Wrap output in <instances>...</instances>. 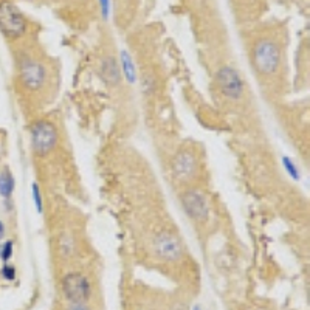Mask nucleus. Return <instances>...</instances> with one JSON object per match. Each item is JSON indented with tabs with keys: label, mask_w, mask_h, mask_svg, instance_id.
<instances>
[{
	"label": "nucleus",
	"mask_w": 310,
	"mask_h": 310,
	"mask_svg": "<svg viewBox=\"0 0 310 310\" xmlns=\"http://www.w3.org/2000/svg\"><path fill=\"white\" fill-rule=\"evenodd\" d=\"M0 31L10 39H17L25 34L27 20L13 2H0Z\"/></svg>",
	"instance_id": "1"
},
{
	"label": "nucleus",
	"mask_w": 310,
	"mask_h": 310,
	"mask_svg": "<svg viewBox=\"0 0 310 310\" xmlns=\"http://www.w3.org/2000/svg\"><path fill=\"white\" fill-rule=\"evenodd\" d=\"M253 65L261 75H273L279 67V50L272 41H259L253 49Z\"/></svg>",
	"instance_id": "2"
},
{
	"label": "nucleus",
	"mask_w": 310,
	"mask_h": 310,
	"mask_svg": "<svg viewBox=\"0 0 310 310\" xmlns=\"http://www.w3.org/2000/svg\"><path fill=\"white\" fill-rule=\"evenodd\" d=\"M31 143L36 155L44 157L54 149L58 143V131L50 121H37L31 126Z\"/></svg>",
	"instance_id": "3"
},
{
	"label": "nucleus",
	"mask_w": 310,
	"mask_h": 310,
	"mask_svg": "<svg viewBox=\"0 0 310 310\" xmlns=\"http://www.w3.org/2000/svg\"><path fill=\"white\" fill-rule=\"evenodd\" d=\"M62 290L70 303H85L92 295L90 282L81 273H70L64 277Z\"/></svg>",
	"instance_id": "4"
},
{
	"label": "nucleus",
	"mask_w": 310,
	"mask_h": 310,
	"mask_svg": "<svg viewBox=\"0 0 310 310\" xmlns=\"http://www.w3.org/2000/svg\"><path fill=\"white\" fill-rule=\"evenodd\" d=\"M217 84L220 87L222 93L229 99H239L244 93V81L237 70L233 67H222L217 75Z\"/></svg>",
	"instance_id": "5"
},
{
	"label": "nucleus",
	"mask_w": 310,
	"mask_h": 310,
	"mask_svg": "<svg viewBox=\"0 0 310 310\" xmlns=\"http://www.w3.org/2000/svg\"><path fill=\"white\" fill-rule=\"evenodd\" d=\"M20 79H22V84L30 90L41 89L47 79L45 67L34 59H30V58L23 59L20 62Z\"/></svg>",
	"instance_id": "6"
},
{
	"label": "nucleus",
	"mask_w": 310,
	"mask_h": 310,
	"mask_svg": "<svg viewBox=\"0 0 310 310\" xmlns=\"http://www.w3.org/2000/svg\"><path fill=\"white\" fill-rule=\"evenodd\" d=\"M154 248L158 256L163 258L164 261H177L183 253L180 241L168 231H162L155 236Z\"/></svg>",
	"instance_id": "7"
},
{
	"label": "nucleus",
	"mask_w": 310,
	"mask_h": 310,
	"mask_svg": "<svg viewBox=\"0 0 310 310\" xmlns=\"http://www.w3.org/2000/svg\"><path fill=\"white\" fill-rule=\"evenodd\" d=\"M181 203H183V208L186 214L197 222H203L208 217V205H206L205 197L198 193V191H186V193L181 196Z\"/></svg>",
	"instance_id": "8"
},
{
	"label": "nucleus",
	"mask_w": 310,
	"mask_h": 310,
	"mask_svg": "<svg viewBox=\"0 0 310 310\" xmlns=\"http://www.w3.org/2000/svg\"><path fill=\"white\" fill-rule=\"evenodd\" d=\"M197 168L196 158L189 150H181L176 155L172 162V174L177 180H188L194 176Z\"/></svg>",
	"instance_id": "9"
},
{
	"label": "nucleus",
	"mask_w": 310,
	"mask_h": 310,
	"mask_svg": "<svg viewBox=\"0 0 310 310\" xmlns=\"http://www.w3.org/2000/svg\"><path fill=\"white\" fill-rule=\"evenodd\" d=\"M101 76L110 85H116L120 82V68H118V64L112 56L106 58L101 62Z\"/></svg>",
	"instance_id": "10"
},
{
	"label": "nucleus",
	"mask_w": 310,
	"mask_h": 310,
	"mask_svg": "<svg viewBox=\"0 0 310 310\" xmlns=\"http://www.w3.org/2000/svg\"><path fill=\"white\" fill-rule=\"evenodd\" d=\"M13 189H14V179L10 171H3L0 174V196L8 198L11 196Z\"/></svg>",
	"instance_id": "11"
},
{
	"label": "nucleus",
	"mask_w": 310,
	"mask_h": 310,
	"mask_svg": "<svg viewBox=\"0 0 310 310\" xmlns=\"http://www.w3.org/2000/svg\"><path fill=\"white\" fill-rule=\"evenodd\" d=\"M123 61H124V65H126V75L129 78V82L135 81V71L132 67V61H129V54L126 51H123Z\"/></svg>",
	"instance_id": "12"
},
{
	"label": "nucleus",
	"mask_w": 310,
	"mask_h": 310,
	"mask_svg": "<svg viewBox=\"0 0 310 310\" xmlns=\"http://www.w3.org/2000/svg\"><path fill=\"white\" fill-rule=\"evenodd\" d=\"M11 256H13V242L11 241H6L2 245V248H0V258H2L6 262Z\"/></svg>",
	"instance_id": "13"
},
{
	"label": "nucleus",
	"mask_w": 310,
	"mask_h": 310,
	"mask_svg": "<svg viewBox=\"0 0 310 310\" xmlns=\"http://www.w3.org/2000/svg\"><path fill=\"white\" fill-rule=\"evenodd\" d=\"M33 198L36 203L37 212H42V198H41V189H39L37 183H33Z\"/></svg>",
	"instance_id": "14"
},
{
	"label": "nucleus",
	"mask_w": 310,
	"mask_h": 310,
	"mask_svg": "<svg viewBox=\"0 0 310 310\" xmlns=\"http://www.w3.org/2000/svg\"><path fill=\"white\" fill-rule=\"evenodd\" d=\"M284 164L287 166V172L290 174V176L293 177V179H299V172H298V169H296V166H295V163H293L290 158H284Z\"/></svg>",
	"instance_id": "15"
},
{
	"label": "nucleus",
	"mask_w": 310,
	"mask_h": 310,
	"mask_svg": "<svg viewBox=\"0 0 310 310\" xmlns=\"http://www.w3.org/2000/svg\"><path fill=\"white\" fill-rule=\"evenodd\" d=\"M2 275H3V277L5 279H8V281H14V277H16V270H14V267L13 265H5L3 268H2Z\"/></svg>",
	"instance_id": "16"
},
{
	"label": "nucleus",
	"mask_w": 310,
	"mask_h": 310,
	"mask_svg": "<svg viewBox=\"0 0 310 310\" xmlns=\"http://www.w3.org/2000/svg\"><path fill=\"white\" fill-rule=\"evenodd\" d=\"M68 310H90V309L87 307L85 303H71Z\"/></svg>",
	"instance_id": "17"
},
{
	"label": "nucleus",
	"mask_w": 310,
	"mask_h": 310,
	"mask_svg": "<svg viewBox=\"0 0 310 310\" xmlns=\"http://www.w3.org/2000/svg\"><path fill=\"white\" fill-rule=\"evenodd\" d=\"M101 8H102V16L107 17V14H109V0H101Z\"/></svg>",
	"instance_id": "18"
},
{
	"label": "nucleus",
	"mask_w": 310,
	"mask_h": 310,
	"mask_svg": "<svg viewBox=\"0 0 310 310\" xmlns=\"http://www.w3.org/2000/svg\"><path fill=\"white\" fill-rule=\"evenodd\" d=\"M3 233H5V225H3V222H0V237L3 236Z\"/></svg>",
	"instance_id": "19"
}]
</instances>
